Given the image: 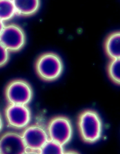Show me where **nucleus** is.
Wrapping results in <instances>:
<instances>
[{"mask_svg":"<svg viewBox=\"0 0 120 154\" xmlns=\"http://www.w3.org/2000/svg\"><path fill=\"white\" fill-rule=\"evenodd\" d=\"M40 153L43 154H62L64 152L62 145L55 141L49 140L40 149Z\"/></svg>","mask_w":120,"mask_h":154,"instance_id":"13","label":"nucleus"},{"mask_svg":"<svg viewBox=\"0 0 120 154\" xmlns=\"http://www.w3.org/2000/svg\"><path fill=\"white\" fill-rule=\"evenodd\" d=\"M47 133L50 140L62 146L70 142L73 135V126L70 120L64 116H56L48 122Z\"/></svg>","mask_w":120,"mask_h":154,"instance_id":"4","label":"nucleus"},{"mask_svg":"<svg viewBox=\"0 0 120 154\" xmlns=\"http://www.w3.org/2000/svg\"><path fill=\"white\" fill-rule=\"evenodd\" d=\"M13 3L16 14L22 16L34 15L40 7L39 0H14Z\"/></svg>","mask_w":120,"mask_h":154,"instance_id":"10","label":"nucleus"},{"mask_svg":"<svg viewBox=\"0 0 120 154\" xmlns=\"http://www.w3.org/2000/svg\"><path fill=\"white\" fill-rule=\"evenodd\" d=\"M8 125L16 129H21L28 125L31 120V112L27 105L9 104L4 110Z\"/></svg>","mask_w":120,"mask_h":154,"instance_id":"6","label":"nucleus"},{"mask_svg":"<svg viewBox=\"0 0 120 154\" xmlns=\"http://www.w3.org/2000/svg\"><path fill=\"white\" fill-rule=\"evenodd\" d=\"M0 42L10 52L20 51L25 45L26 35L23 29L16 23L5 25L0 34Z\"/></svg>","mask_w":120,"mask_h":154,"instance_id":"5","label":"nucleus"},{"mask_svg":"<svg viewBox=\"0 0 120 154\" xmlns=\"http://www.w3.org/2000/svg\"><path fill=\"white\" fill-rule=\"evenodd\" d=\"M4 127V123H3V120L1 116V114L0 113V132H1V131L2 130Z\"/></svg>","mask_w":120,"mask_h":154,"instance_id":"15","label":"nucleus"},{"mask_svg":"<svg viewBox=\"0 0 120 154\" xmlns=\"http://www.w3.org/2000/svg\"><path fill=\"white\" fill-rule=\"evenodd\" d=\"M119 64L120 59L116 58L110 60L107 67V74L111 81L116 84L119 85L120 84V76H119Z\"/></svg>","mask_w":120,"mask_h":154,"instance_id":"12","label":"nucleus"},{"mask_svg":"<svg viewBox=\"0 0 120 154\" xmlns=\"http://www.w3.org/2000/svg\"><path fill=\"white\" fill-rule=\"evenodd\" d=\"M34 69L36 74L41 80L53 82L61 76L64 70V63L59 55L47 52L37 57Z\"/></svg>","mask_w":120,"mask_h":154,"instance_id":"2","label":"nucleus"},{"mask_svg":"<svg viewBox=\"0 0 120 154\" xmlns=\"http://www.w3.org/2000/svg\"><path fill=\"white\" fill-rule=\"evenodd\" d=\"M77 128L82 140L85 143L92 144L101 138L103 123L97 111L85 109L78 116Z\"/></svg>","mask_w":120,"mask_h":154,"instance_id":"1","label":"nucleus"},{"mask_svg":"<svg viewBox=\"0 0 120 154\" xmlns=\"http://www.w3.org/2000/svg\"><path fill=\"white\" fill-rule=\"evenodd\" d=\"M15 7L13 1L0 0V20H8L11 19L14 14Z\"/></svg>","mask_w":120,"mask_h":154,"instance_id":"11","label":"nucleus"},{"mask_svg":"<svg viewBox=\"0 0 120 154\" xmlns=\"http://www.w3.org/2000/svg\"><path fill=\"white\" fill-rule=\"evenodd\" d=\"M4 96L9 104L28 105L33 97L31 84L22 79L10 81L4 89Z\"/></svg>","mask_w":120,"mask_h":154,"instance_id":"3","label":"nucleus"},{"mask_svg":"<svg viewBox=\"0 0 120 154\" xmlns=\"http://www.w3.org/2000/svg\"><path fill=\"white\" fill-rule=\"evenodd\" d=\"M119 42V31L110 33L106 38L104 42V49L106 54L110 60L120 58Z\"/></svg>","mask_w":120,"mask_h":154,"instance_id":"9","label":"nucleus"},{"mask_svg":"<svg viewBox=\"0 0 120 154\" xmlns=\"http://www.w3.org/2000/svg\"><path fill=\"white\" fill-rule=\"evenodd\" d=\"M10 59V52L0 42V68L5 66Z\"/></svg>","mask_w":120,"mask_h":154,"instance_id":"14","label":"nucleus"},{"mask_svg":"<svg viewBox=\"0 0 120 154\" xmlns=\"http://www.w3.org/2000/svg\"><path fill=\"white\" fill-rule=\"evenodd\" d=\"M4 26H5V24H4V22L0 20V34H1L2 29H4Z\"/></svg>","mask_w":120,"mask_h":154,"instance_id":"16","label":"nucleus"},{"mask_svg":"<svg viewBox=\"0 0 120 154\" xmlns=\"http://www.w3.org/2000/svg\"><path fill=\"white\" fill-rule=\"evenodd\" d=\"M21 136L26 146L31 150H40L49 140V137L44 129L38 125L27 126L23 131Z\"/></svg>","mask_w":120,"mask_h":154,"instance_id":"7","label":"nucleus"},{"mask_svg":"<svg viewBox=\"0 0 120 154\" xmlns=\"http://www.w3.org/2000/svg\"><path fill=\"white\" fill-rule=\"evenodd\" d=\"M26 146L21 135L7 132L0 137V153L22 154L26 153Z\"/></svg>","mask_w":120,"mask_h":154,"instance_id":"8","label":"nucleus"}]
</instances>
